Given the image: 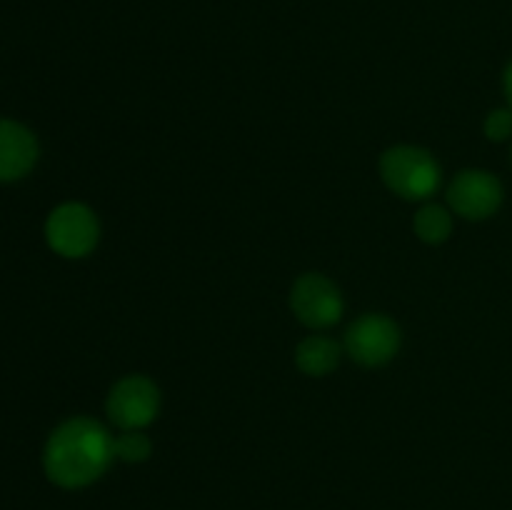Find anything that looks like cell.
Wrapping results in <instances>:
<instances>
[{"instance_id": "cell-4", "label": "cell", "mask_w": 512, "mask_h": 510, "mask_svg": "<svg viewBox=\"0 0 512 510\" xmlns=\"http://www.w3.org/2000/svg\"><path fill=\"white\" fill-rule=\"evenodd\" d=\"M345 350L363 368H383L398 355L400 328L383 313H365L345 333Z\"/></svg>"}, {"instance_id": "cell-2", "label": "cell", "mask_w": 512, "mask_h": 510, "mask_svg": "<svg viewBox=\"0 0 512 510\" xmlns=\"http://www.w3.org/2000/svg\"><path fill=\"white\" fill-rule=\"evenodd\" d=\"M385 188L405 200H428L440 188V165L418 145H393L380 155Z\"/></svg>"}, {"instance_id": "cell-5", "label": "cell", "mask_w": 512, "mask_h": 510, "mask_svg": "<svg viewBox=\"0 0 512 510\" xmlns=\"http://www.w3.org/2000/svg\"><path fill=\"white\" fill-rule=\"evenodd\" d=\"M290 308H293L295 318L305 328L323 330L333 328L343 318L345 305L340 288L328 275L305 273L293 283V290H290Z\"/></svg>"}, {"instance_id": "cell-3", "label": "cell", "mask_w": 512, "mask_h": 510, "mask_svg": "<svg viewBox=\"0 0 512 510\" xmlns=\"http://www.w3.org/2000/svg\"><path fill=\"white\" fill-rule=\"evenodd\" d=\"M48 245L63 258H85L100 238L98 215L83 203H63L48 215L45 223Z\"/></svg>"}, {"instance_id": "cell-7", "label": "cell", "mask_w": 512, "mask_h": 510, "mask_svg": "<svg viewBox=\"0 0 512 510\" xmlns=\"http://www.w3.org/2000/svg\"><path fill=\"white\" fill-rule=\"evenodd\" d=\"M503 183L490 170H460L448 185V205L465 220H488L503 205Z\"/></svg>"}, {"instance_id": "cell-9", "label": "cell", "mask_w": 512, "mask_h": 510, "mask_svg": "<svg viewBox=\"0 0 512 510\" xmlns=\"http://www.w3.org/2000/svg\"><path fill=\"white\" fill-rule=\"evenodd\" d=\"M340 363V345L338 340L328 335H308L300 340L295 348V365L310 378H323L330 375Z\"/></svg>"}, {"instance_id": "cell-10", "label": "cell", "mask_w": 512, "mask_h": 510, "mask_svg": "<svg viewBox=\"0 0 512 510\" xmlns=\"http://www.w3.org/2000/svg\"><path fill=\"white\" fill-rule=\"evenodd\" d=\"M413 230L423 243L443 245L453 233V215L448 208L438 203H428L415 213Z\"/></svg>"}, {"instance_id": "cell-11", "label": "cell", "mask_w": 512, "mask_h": 510, "mask_svg": "<svg viewBox=\"0 0 512 510\" xmlns=\"http://www.w3.org/2000/svg\"><path fill=\"white\" fill-rule=\"evenodd\" d=\"M115 458L125 460V463H143V460L150 458V450H153V443L145 433L140 430H123V435L113 440Z\"/></svg>"}, {"instance_id": "cell-6", "label": "cell", "mask_w": 512, "mask_h": 510, "mask_svg": "<svg viewBox=\"0 0 512 510\" xmlns=\"http://www.w3.org/2000/svg\"><path fill=\"white\" fill-rule=\"evenodd\" d=\"M110 420L123 430H143L158 418L160 390L145 375H125L110 388L105 403Z\"/></svg>"}, {"instance_id": "cell-1", "label": "cell", "mask_w": 512, "mask_h": 510, "mask_svg": "<svg viewBox=\"0 0 512 510\" xmlns=\"http://www.w3.org/2000/svg\"><path fill=\"white\" fill-rule=\"evenodd\" d=\"M108 430L93 418L65 420L45 445V473L60 488H85L108 470L115 448Z\"/></svg>"}, {"instance_id": "cell-8", "label": "cell", "mask_w": 512, "mask_h": 510, "mask_svg": "<svg viewBox=\"0 0 512 510\" xmlns=\"http://www.w3.org/2000/svg\"><path fill=\"white\" fill-rule=\"evenodd\" d=\"M38 143L25 125L0 120V183H10L33 170Z\"/></svg>"}, {"instance_id": "cell-12", "label": "cell", "mask_w": 512, "mask_h": 510, "mask_svg": "<svg viewBox=\"0 0 512 510\" xmlns=\"http://www.w3.org/2000/svg\"><path fill=\"white\" fill-rule=\"evenodd\" d=\"M483 130L493 143H503V140L512 138V108L490 110L483 123Z\"/></svg>"}, {"instance_id": "cell-13", "label": "cell", "mask_w": 512, "mask_h": 510, "mask_svg": "<svg viewBox=\"0 0 512 510\" xmlns=\"http://www.w3.org/2000/svg\"><path fill=\"white\" fill-rule=\"evenodd\" d=\"M503 90H505V98H508V105L512 108V60L503 73Z\"/></svg>"}]
</instances>
